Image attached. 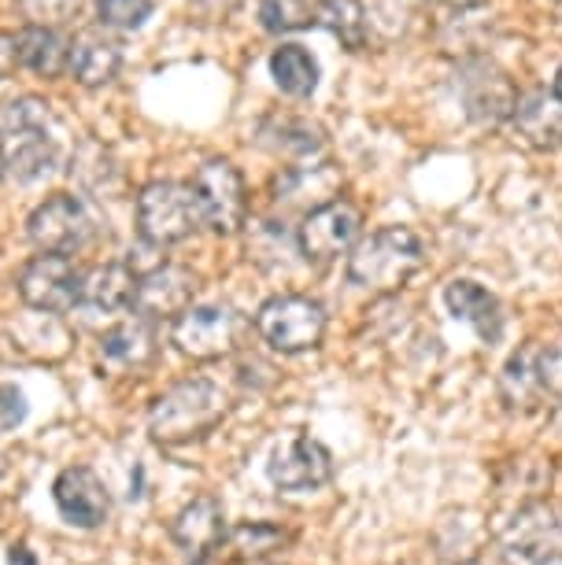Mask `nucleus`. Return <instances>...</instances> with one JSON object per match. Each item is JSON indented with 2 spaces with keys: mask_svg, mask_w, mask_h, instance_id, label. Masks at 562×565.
Segmentation results:
<instances>
[{
  "mask_svg": "<svg viewBox=\"0 0 562 565\" xmlns=\"http://www.w3.org/2000/svg\"><path fill=\"white\" fill-rule=\"evenodd\" d=\"M237 4H241V0H189V8H193L197 15H204V19H222V15H230Z\"/></svg>",
  "mask_w": 562,
  "mask_h": 565,
  "instance_id": "34",
  "label": "nucleus"
},
{
  "mask_svg": "<svg viewBox=\"0 0 562 565\" xmlns=\"http://www.w3.org/2000/svg\"><path fill=\"white\" fill-rule=\"evenodd\" d=\"M197 296V277L185 266L163 263L145 277H137V296H134V318L141 322H178Z\"/></svg>",
  "mask_w": 562,
  "mask_h": 565,
  "instance_id": "12",
  "label": "nucleus"
},
{
  "mask_svg": "<svg viewBox=\"0 0 562 565\" xmlns=\"http://www.w3.org/2000/svg\"><path fill=\"white\" fill-rule=\"evenodd\" d=\"M204 226L193 185L185 181H148L137 193V233L141 241L167 248V244H182Z\"/></svg>",
  "mask_w": 562,
  "mask_h": 565,
  "instance_id": "3",
  "label": "nucleus"
},
{
  "mask_svg": "<svg viewBox=\"0 0 562 565\" xmlns=\"http://www.w3.org/2000/svg\"><path fill=\"white\" fill-rule=\"evenodd\" d=\"M359 230H363L359 207L348 204V200H333V204H322V207H315L311 215H304L296 244H300V255L307 263L326 266L356 248Z\"/></svg>",
  "mask_w": 562,
  "mask_h": 565,
  "instance_id": "8",
  "label": "nucleus"
},
{
  "mask_svg": "<svg viewBox=\"0 0 562 565\" xmlns=\"http://www.w3.org/2000/svg\"><path fill=\"white\" fill-rule=\"evenodd\" d=\"M19 296L26 307L45 315H67L82 303V274L67 255H34L19 270Z\"/></svg>",
  "mask_w": 562,
  "mask_h": 565,
  "instance_id": "9",
  "label": "nucleus"
},
{
  "mask_svg": "<svg viewBox=\"0 0 562 565\" xmlns=\"http://www.w3.org/2000/svg\"><path fill=\"white\" fill-rule=\"evenodd\" d=\"M551 93H555V97L562 100V67H559V74H555V85H551Z\"/></svg>",
  "mask_w": 562,
  "mask_h": 565,
  "instance_id": "39",
  "label": "nucleus"
},
{
  "mask_svg": "<svg viewBox=\"0 0 562 565\" xmlns=\"http://www.w3.org/2000/svg\"><path fill=\"white\" fill-rule=\"evenodd\" d=\"M237 329L241 318L230 307H189L178 322H171V344L193 362H215L233 351Z\"/></svg>",
  "mask_w": 562,
  "mask_h": 565,
  "instance_id": "10",
  "label": "nucleus"
},
{
  "mask_svg": "<svg viewBox=\"0 0 562 565\" xmlns=\"http://www.w3.org/2000/svg\"><path fill=\"white\" fill-rule=\"evenodd\" d=\"M500 551L511 565H562V518L551 503L518 507L500 532Z\"/></svg>",
  "mask_w": 562,
  "mask_h": 565,
  "instance_id": "5",
  "label": "nucleus"
},
{
  "mask_svg": "<svg viewBox=\"0 0 562 565\" xmlns=\"http://www.w3.org/2000/svg\"><path fill=\"white\" fill-rule=\"evenodd\" d=\"M67 71L74 82L86 85V89H104L119 78L123 71V49L108 38H82L78 45H71V63Z\"/></svg>",
  "mask_w": 562,
  "mask_h": 565,
  "instance_id": "21",
  "label": "nucleus"
},
{
  "mask_svg": "<svg viewBox=\"0 0 562 565\" xmlns=\"http://www.w3.org/2000/svg\"><path fill=\"white\" fill-rule=\"evenodd\" d=\"M459 93L466 104V115L481 126H500L503 119H511L518 108V93L511 78L492 67L489 60H466L459 71Z\"/></svg>",
  "mask_w": 562,
  "mask_h": 565,
  "instance_id": "13",
  "label": "nucleus"
},
{
  "mask_svg": "<svg viewBox=\"0 0 562 565\" xmlns=\"http://www.w3.org/2000/svg\"><path fill=\"white\" fill-rule=\"evenodd\" d=\"M537 355H540L537 344L515 351V355L507 359L503 373H500V396L511 411H533L540 403V396H544L540 377H537Z\"/></svg>",
  "mask_w": 562,
  "mask_h": 565,
  "instance_id": "26",
  "label": "nucleus"
},
{
  "mask_svg": "<svg viewBox=\"0 0 562 565\" xmlns=\"http://www.w3.org/2000/svg\"><path fill=\"white\" fill-rule=\"evenodd\" d=\"M293 543V532L274 525V521H241L226 532L219 547V558L226 565H252V562H267L278 551H285Z\"/></svg>",
  "mask_w": 562,
  "mask_h": 565,
  "instance_id": "18",
  "label": "nucleus"
},
{
  "mask_svg": "<svg viewBox=\"0 0 562 565\" xmlns=\"http://www.w3.org/2000/svg\"><path fill=\"white\" fill-rule=\"evenodd\" d=\"M441 4H452V8H459V12H466V8H477L481 0H441Z\"/></svg>",
  "mask_w": 562,
  "mask_h": 565,
  "instance_id": "37",
  "label": "nucleus"
},
{
  "mask_svg": "<svg viewBox=\"0 0 562 565\" xmlns=\"http://www.w3.org/2000/svg\"><path fill=\"white\" fill-rule=\"evenodd\" d=\"M256 333L282 355H304L322 344L326 307L311 296H274L256 311Z\"/></svg>",
  "mask_w": 562,
  "mask_h": 565,
  "instance_id": "4",
  "label": "nucleus"
},
{
  "mask_svg": "<svg viewBox=\"0 0 562 565\" xmlns=\"http://www.w3.org/2000/svg\"><path fill=\"white\" fill-rule=\"evenodd\" d=\"M26 392L19 385H0V436L4 433H15L19 425L26 422Z\"/></svg>",
  "mask_w": 562,
  "mask_h": 565,
  "instance_id": "32",
  "label": "nucleus"
},
{
  "mask_svg": "<svg viewBox=\"0 0 562 565\" xmlns=\"http://www.w3.org/2000/svg\"><path fill=\"white\" fill-rule=\"evenodd\" d=\"M263 145L285 156H315L322 148V130L304 119H278L263 130Z\"/></svg>",
  "mask_w": 562,
  "mask_h": 565,
  "instance_id": "29",
  "label": "nucleus"
},
{
  "mask_svg": "<svg viewBox=\"0 0 562 565\" xmlns=\"http://www.w3.org/2000/svg\"><path fill=\"white\" fill-rule=\"evenodd\" d=\"M93 218L86 204L71 193L49 196L45 204H38L26 218V237L41 255H71L89 241Z\"/></svg>",
  "mask_w": 562,
  "mask_h": 565,
  "instance_id": "7",
  "label": "nucleus"
},
{
  "mask_svg": "<svg viewBox=\"0 0 562 565\" xmlns=\"http://www.w3.org/2000/svg\"><path fill=\"white\" fill-rule=\"evenodd\" d=\"M8 565H38V562L26 543H12V547H8Z\"/></svg>",
  "mask_w": 562,
  "mask_h": 565,
  "instance_id": "36",
  "label": "nucleus"
},
{
  "mask_svg": "<svg viewBox=\"0 0 562 565\" xmlns=\"http://www.w3.org/2000/svg\"><path fill=\"white\" fill-rule=\"evenodd\" d=\"M511 126L529 148H540V152L562 148V100L544 89L526 93V97H518Z\"/></svg>",
  "mask_w": 562,
  "mask_h": 565,
  "instance_id": "16",
  "label": "nucleus"
},
{
  "mask_svg": "<svg viewBox=\"0 0 562 565\" xmlns=\"http://www.w3.org/2000/svg\"><path fill=\"white\" fill-rule=\"evenodd\" d=\"M49 104L41 97H15L8 104H0V137L4 141H15V137H26V134H41L49 130Z\"/></svg>",
  "mask_w": 562,
  "mask_h": 565,
  "instance_id": "28",
  "label": "nucleus"
},
{
  "mask_svg": "<svg viewBox=\"0 0 562 565\" xmlns=\"http://www.w3.org/2000/svg\"><path fill=\"white\" fill-rule=\"evenodd\" d=\"M52 503L74 529H100L112 514L108 484L89 466H67L52 484Z\"/></svg>",
  "mask_w": 562,
  "mask_h": 565,
  "instance_id": "14",
  "label": "nucleus"
},
{
  "mask_svg": "<svg viewBox=\"0 0 562 565\" xmlns=\"http://www.w3.org/2000/svg\"><path fill=\"white\" fill-rule=\"evenodd\" d=\"M0 473H4V455H0Z\"/></svg>",
  "mask_w": 562,
  "mask_h": 565,
  "instance_id": "40",
  "label": "nucleus"
},
{
  "mask_svg": "<svg viewBox=\"0 0 562 565\" xmlns=\"http://www.w3.org/2000/svg\"><path fill=\"white\" fill-rule=\"evenodd\" d=\"M426 263V244L415 230L407 226H385L370 233L348 255V281L359 289L389 296L400 292L404 285L422 270Z\"/></svg>",
  "mask_w": 562,
  "mask_h": 565,
  "instance_id": "2",
  "label": "nucleus"
},
{
  "mask_svg": "<svg viewBox=\"0 0 562 565\" xmlns=\"http://www.w3.org/2000/svg\"><path fill=\"white\" fill-rule=\"evenodd\" d=\"M537 377H540V388H544L548 396L562 399V344L540 348V355H537Z\"/></svg>",
  "mask_w": 562,
  "mask_h": 565,
  "instance_id": "33",
  "label": "nucleus"
},
{
  "mask_svg": "<svg viewBox=\"0 0 562 565\" xmlns=\"http://www.w3.org/2000/svg\"><path fill=\"white\" fill-rule=\"evenodd\" d=\"M226 510L215 495H197L193 503H185L178 510L174 525H171V540L178 543V551L193 562H208L211 554H219L222 540H226Z\"/></svg>",
  "mask_w": 562,
  "mask_h": 565,
  "instance_id": "15",
  "label": "nucleus"
},
{
  "mask_svg": "<svg viewBox=\"0 0 562 565\" xmlns=\"http://www.w3.org/2000/svg\"><path fill=\"white\" fill-rule=\"evenodd\" d=\"M4 148H8V174L19 185H34V181L49 178L60 163V148L49 137V130L15 137V141H4Z\"/></svg>",
  "mask_w": 562,
  "mask_h": 565,
  "instance_id": "23",
  "label": "nucleus"
},
{
  "mask_svg": "<svg viewBox=\"0 0 562 565\" xmlns=\"http://www.w3.org/2000/svg\"><path fill=\"white\" fill-rule=\"evenodd\" d=\"M444 303H448L455 322H466L477 337L485 340V344L500 340L503 315H500V303H496V296L489 289H481L477 281L459 277V281H452L448 289H444Z\"/></svg>",
  "mask_w": 562,
  "mask_h": 565,
  "instance_id": "17",
  "label": "nucleus"
},
{
  "mask_svg": "<svg viewBox=\"0 0 562 565\" xmlns=\"http://www.w3.org/2000/svg\"><path fill=\"white\" fill-rule=\"evenodd\" d=\"M271 78L285 97L304 100L318 89V60L304 45H282L271 56Z\"/></svg>",
  "mask_w": 562,
  "mask_h": 565,
  "instance_id": "25",
  "label": "nucleus"
},
{
  "mask_svg": "<svg viewBox=\"0 0 562 565\" xmlns=\"http://www.w3.org/2000/svg\"><path fill=\"white\" fill-rule=\"evenodd\" d=\"M256 12L267 34H293L315 23V0H259Z\"/></svg>",
  "mask_w": 562,
  "mask_h": 565,
  "instance_id": "30",
  "label": "nucleus"
},
{
  "mask_svg": "<svg viewBox=\"0 0 562 565\" xmlns=\"http://www.w3.org/2000/svg\"><path fill=\"white\" fill-rule=\"evenodd\" d=\"M193 193L200 204V218L211 233L230 237L248 218V189L241 170L230 159H208L193 178Z\"/></svg>",
  "mask_w": 562,
  "mask_h": 565,
  "instance_id": "6",
  "label": "nucleus"
},
{
  "mask_svg": "<svg viewBox=\"0 0 562 565\" xmlns=\"http://www.w3.org/2000/svg\"><path fill=\"white\" fill-rule=\"evenodd\" d=\"M315 23L330 30L333 38H341V45L352 52L367 45L370 23L367 8L359 0H315Z\"/></svg>",
  "mask_w": 562,
  "mask_h": 565,
  "instance_id": "27",
  "label": "nucleus"
},
{
  "mask_svg": "<svg viewBox=\"0 0 562 565\" xmlns=\"http://www.w3.org/2000/svg\"><path fill=\"white\" fill-rule=\"evenodd\" d=\"M226 411H230L226 388L208 377H189L171 385L163 396H156L152 411H148V433L163 447H182L204 440L226 418Z\"/></svg>",
  "mask_w": 562,
  "mask_h": 565,
  "instance_id": "1",
  "label": "nucleus"
},
{
  "mask_svg": "<svg viewBox=\"0 0 562 565\" xmlns=\"http://www.w3.org/2000/svg\"><path fill=\"white\" fill-rule=\"evenodd\" d=\"M137 296V274L126 263H104L82 277V303L93 311H130Z\"/></svg>",
  "mask_w": 562,
  "mask_h": 565,
  "instance_id": "20",
  "label": "nucleus"
},
{
  "mask_svg": "<svg viewBox=\"0 0 562 565\" xmlns=\"http://www.w3.org/2000/svg\"><path fill=\"white\" fill-rule=\"evenodd\" d=\"M267 477L282 492H315L333 481V455L311 436H289L267 458Z\"/></svg>",
  "mask_w": 562,
  "mask_h": 565,
  "instance_id": "11",
  "label": "nucleus"
},
{
  "mask_svg": "<svg viewBox=\"0 0 562 565\" xmlns=\"http://www.w3.org/2000/svg\"><path fill=\"white\" fill-rule=\"evenodd\" d=\"M12 67H15V38L0 34V82L12 74Z\"/></svg>",
  "mask_w": 562,
  "mask_h": 565,
  "instance_id": "35",
  "label": "nucleus"
},
{
  "mask_svg": "<svg viewBox=\"0 0 562 565\" xmlns=\"http://www.w3.org/2000/svg\"><path fill=\"white\" fill-rule=\"evenodd\" d=\"M8 174V148H4V137H0V178Z\"/></svg>",
  "mask_w": 562,
  "mask_h": 565,
  "instance_id": "38",
  "label": "nucleus"
},
{
  "mask_svg": "<svg viewBox=\"0 0 562 565\" xmlns=\"http://www.w3.org/2000/svg\"><path fill=\"white\" fill-rule=\"evenodd\" d=\"M152 0H97V19L108 30H137L152 15Z\"/></svg>",
  "mask_w": 562,
  "mask_h": 565,
  "instance_id": "31",
  "label": "nucleus"
},
{
  "mask_svg": "<svg viewBox=\"0 0 562 565\" xmlns=\"http://www.w3.org/2000/svg\"><path fill=\"white\" fill-rule=\"evenodd\" d=\"M337 185H341V178H337L330 167H296L289 174L278 178L274 193H278V200H285V204L307 207V215H311L315 207L333 204Z\"/></svg>",
  "mask_w": 562,
  "mask_h": 565,
  "instance_id": "22",
  "label": "nucleus"
},
{
  "mask_svg": "<svg viewBox=\"0 0 562 565\" xmlns=\"http://www.w3.org/2000/svg\"><path fill=\"white\" fill-rule=\"evenodd\" d=\"M100 351L104 359L119 362V366H134L141 370L148 362L156 359V326L152 322H141V318H134V322H123L108 329V333L100 337Z\"/></svg>",
  "mask_w": 562,
  "mask_h": 565,
  "instance_id": "24",
  "label": "nucleus"
},
{
  "mask_svg": "<svg viewBox=\"0 0 562 565\" xmlns=\"http://www.w3.org/2000/svg\"><path fill=\"white\" fill-rule=\"evenodd\" d=\"M15 63L38 78H60L71 63V45L52 26H23L15 34Z\"/></svg>",
  "mask_w": 562,
  "mask_h": 565,
  "instance_id": "19",
  "label": "nucleus"
}]
</instances>
